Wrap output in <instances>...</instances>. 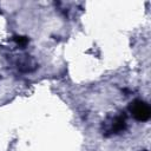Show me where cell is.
<instances>
[{
	"instance_id": "1",
	"label": "cell",
	"mask_w": 151,
	"mask_h": 151,
	"mask_svg": "<svg viewBox=\"0 0 151 151\" xmlns=\"http://www.w3.org/2000/svg\"><path fill=\"white\" fill-rule=\"evenodd\" d=\"M129 109L133 118L138 122H146L151 116L150 106L143 100H134L133 103H131Z\"/></svg>"
},
{
	"instance_id": "2",
	"label": "cell",
	"mask_w": 151,
	"mask_h": 151,
	"mask_svg": "<svg viewBox=\"0 0 151 151\" xmlns=\"http://www.w3.org/2000/svg\"><path fill=\"white\" fill-rule=\"evenodd\" d=\"M126 126V123H125V118L123 116H118V117H114L112 123H111V126H110V132L111 133H118L120 131H123Z\"/></svg>"
},
{
	"instance_id": "3",
	"label": "cell",
	"mask_w": 151,
	"mask_h": 151,
	"mask_svg": "<svg viewBox=\"0 0 151 151\" xmlns=\"http://www.w3.org/2000/svg\"><path fill=\"white\" fill-rule=\"evenodd\" d=\"M13 40L15 41L17 45H19V46H21V47L26 46L27 42H28V38H27V37H24V35H15V37L13 38Z\"/></svg>"
}]
</instances>
